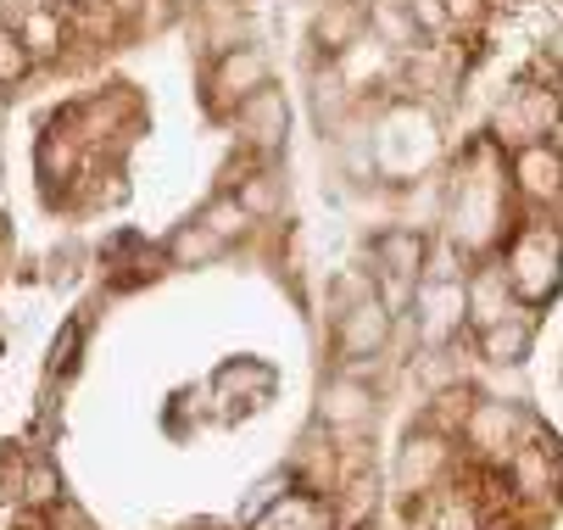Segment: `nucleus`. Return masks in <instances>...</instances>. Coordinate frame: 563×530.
<instances>
[{
    "label": "nucleus",
    "mask_w": 563,
    "mask_h": 530,
    "mask_svg": "<svg viewBox=\"0 0 563 530\" xmlns=\"http://www.w3.org/2000/svg\"><path fill=\"white\" fill-rule=\"evenodd\" d=\"M558 263H563V235L552 230V223H530V230L514 235L508 246V285L514 296L525 301V308H547V301L558 296Z\"/></svg>",
    "instance_id": "f257e3e1"
},
{
    "label": "nucleus",
    "mask_w": 563,
    "mask_h": 530,
    "mask_svg": "<svg viewBox=\"0 0 563 530\" xmlns=\"http://www.w3.org/2000/svg\"><path fill=\"white\" fill-rule=\"evenodd\" d=\"M263 85H274V62H268V51H257V45H229V51H218V62H212V73H207V101H212V112H234L240 101H246L252 90H263Z\"/></svg>",
    "instance_id": "f03ea898"
},
{
    "label": "nucleus",
    "mask_w": 563,
    "mask_h": 530,
    "mask_svg": "<svg viewBox=\"0 0 563 530\" xmlns=\"http://www.w3.org/2000/svg\"><path fill=\"white\" fill-rule=\"evenodd\" d=\"M463 324H468V279H457L446 268L419 279V335L430 346H446Z\"/></svg>",
    "instance_id": "7ed1b4c3"
},
{
    "label": "nucleus",
    "mask_w": 563,
    "mask_h": 530,
    "mask_svg": "<svg viewBox=\"0 0 563 530\" xmlns=\"http://www.w3.org/2000/svg\"><path fill=\"white\" fill-rule=\"evenodd\" d=\"M385 341H390V301H385V296L368 290L363 301H352V308L335 313V352H341L346 363L379 357Z\"/></svg>",
    "instance_id": "20e7f679"
},
{
    "label": "nucleus",
    "mask_w": 563,
    "mask_h": 530,
    "mask_svg": "<svg viewBox=\"0 0 563 530\" xmlns=\"http://www.w3.org/2000/svg\"><path fill=\"white\" fill-rule=\"evenodd\" d=\"M234 134L246 140L252 151H285V134H290V101H285V90L279 85H263V90H252L246 101L234 107Z\"/></svg>",
    "instance_id": "39448f33"
},
{
    "label": "nucleus",
    "mask_w": 563,
    "mask_h": 530,
    "mask_svg": "<svg viewBox=\"0 0 563 530\" xmlns=\"http://www.w3.org/2000/svg\"><path fill=\"white\" fill-rule=\"evenodd\" d=\"M424 257H430V235H424V230H408V223H396V230L374 235V263H379V274L396 279V285H419Z\"/></svg>",
    "instance_id": "423d86ee"
},
{
    "label": "nucleus",
    "mask_w": 563,
    "mask_h": 530,
    "mask_svg": "<svg viewBox=\"0 0 563 530\" xmlns=\"http://www.w3.org/2000/svg\"><path fill=\"white\" fill-rule=\"evenodd\" d=\"M363 34H368V7H357V0H330V7H318V18H312V45L324 56L357 51Z\"/></svg>",
    "instance_id": "0eeeda50"
},
{
    "label": "nucleus",
    "mask_w": 563,
    "mask_h": 530,
    "mask_svg": "<svg viewBox=\"0 0 563 530\" xmlns=\"http://www.w3.org/2000/svg\"><path fill=\"white\" fill-rule=\"evenodd\" d=\"M318 419L330 430H352V424H368L374 419V386L357 380V374H335L318 397Z\"/></svg>",
    "instance_id": "6e6552de"
},
{
    "label": "nucleus",
    "mask_w": 563,
    "mask_h": 530,
    "mask_svg": "<svg viewBox=\"0 0 563 530\" xmlns=\"http://www.w3.org/2000/svg\"><path fill=\"white\" fill-rule=\"evenodd\" d=\"M514 179H519V190L530 201H552L563 190V157L547 140H530V145L514 151Z\"/></svg>",
    "instance_id": "1a4fd4ad"
},
{
    "label": "nucleus",
    "mask_w": 563,
    "mask_h": 530,
    "mask_svg": "<svg viewBox=\"0 0 563 530\" xmlns=\"http://www.w3.org/2000/svg\"><path fill=\"white\" fill-rule=\"evenodd\" d=\"M474 341H479V357H492V363H525L530 346H536V319L530 313H503L497 324L474 330Z\"/></svg>",
    "instance_id": "9d476101"
},
{
    "label": "nucleus",
    "mask_w": 563,
    "mask_h": 530,
    "mask_svg": "<svg viewBox=\"0 0 563 530\" xmlns=\"http://www.w3.org/2000/svg\"><path fill=\"white\" fill-rule=\"evenodd\" d=\"M446 470V441L441 435H413L408 446H401V459H396V486L401 492H430V481Z\"/></svg>",
    "instance_id": "9b49d317"
},
{
    "label": "nucleus",
    "mask_w": 563,
    "mask_h": 530,
    "mask_svg": "<svg viewBox=\"0 0 563 530\" xmlns=\"http://www.w3.org/2000/svg\"><path fill=\"white\" fill-rule=\"evenodd\" d=\"M508 301H514V285H508V268L503 263H486L474 279H468V324L474 330H486L508 313Z\"/></svg>",
    "instance_id": "f8f14e48"
},
{
    "label": "nucleus",
    "mask_w": 563,
    "mask_h": 530,
    "mask_svg": "<svg viewBox=\"0 0 563 530\" xmlns=\"http://www.w3.org/2000/svg\"><path fill=\"white\" fill-rule=\"evenodd\" d=\"M468 441L486 446V452H514V430H519V413L508 402H474L468 419H463Z\"/></svg>",
    "instance_id": "ddd939ff"
},
{
    "label": "nucleus",
    "mask_w": 563,
    "mask_h": 530,
    "mask_svg": "<svg viewBox=\"0 0 563 530\" xmlns=\"http://www.w3.org/2000/svg\"><path fill=\"white\" fill-rule=\"evenodd\" d=\"M12 29L23 34V45H29V56H34V62H56V56H62V45H67V23H62V12H56V7H29Z\"/></svg>",
    "instance_id": "4468645a"
},
{
    "label": "nucleus",
    "mask_w": 563,
    "mask_h": 530,
    "mask_svg": "<svg viewBox=\"0 0 563 530\" xmlns=\"http://www.w3.org/2000/svg\"><path fill=\"white\" fill-rule=\"evenodd\" d=\"M368 29H374V45H396V51H413L424 45L413 12H408V0H396V7H374L368 12Z\"/></svg>",
    "instance_id": "2eb2a0df"
},
{
    "label": "nucleus",
    "mask_w": 563,
    "mask_h": 530,
    "mask_svg": "<svg viewBox=\"0 0 563 530\" xmlns=\"http://www.w3.org/2000/svg\"><path fill=\"white\" fill-rule=\"evenodd\" d=\"M229 252V241H218L207 223L196 218V223H179V235L168 241V257L179 263V268H196V263H218Z\"/></svg>",
    "instance_id": "dca6fc26"
},
{
    "label": "nucleus",
    "mask_w": 563,
    "mask_h": 530,
    "mask_svg": "<svg viewBox=\"0 0 563 530\" xmlns=\"http://www.w3.org/2000/svg\"><path fill=\"white\" fill-rule=\"evenodd\" d=\"M196 218L207 223V230H212L218 241H229V246H234V241H246V230H252V212L240 207V196H229V190H223V196H212Z\"/></svg>",
    "instance_id": "f3484780"
},
{
    "label": "nucleus",
    "mask_w": 563,
    "mask_h": 530,
    "mask_svg": "<svg viewBox=\"0 0 563 530\" xmlns=\"http://www.w3.org/2000/svg\"><path fill=\"white\" fill-rule=\"evenodd\" d=\"M257 530H330V519H324V508H318L312 497H285Z\"/></svg>",
    "instance_id": "a211bd4d"
},
{
    "label": "nucleus",
    "mask_w": 563,
    "mask_h": 530,
    "mask_svg": "<svg viewBox=\"0 0 563 530\" xmlns=\"http://www.w3.org/2000/svg\"><path fill=\"white\" fill-rule=\"evenodd\" d=\"M29 67H34V56H29L23 34H18L12 23H0V90L23 85V79H29Z\"/></svg>",
    "instance_id": "6ab92c4d"
},
{
    "label": "nucleus",
    "mask_w": 563,
    "mask_h": 530,
    "mask_svg": "<svg viewBox=\"0 0 563 530\" xmlns=\"http://www.w3.org/2000/svg\"><path fill=\"white\" fill-rule=\"evenodd\" d=\"M240 207H246L252 218H263V212H279V179H274V174H257V179H246V185H240Z\"/></svg>",
    "instance_id": "aec40b11"
},
{
    "label": "nucleus",
    "mask_w": 563,
    "mask_h": 530,
    "mask_svg": "<svg viewBox=\"0 0 563 530\" xmlns=\"http://www.w3.org/2000/svg\"><path fill=\"white\" fill-rule=\"evenodd\" d=\"M408 12H413L419 34H441V29H452V18H446V0H408Z\"/></svg>",
    "instance_id": "412c9836"
},
{
    "label": "nucleus",
    "mask_w": 563,
    "mask_h": 530,
    "mask_svg": "<svg viewBox=\"0 0 563 530\" xmlns=\"http://www.w3.org/2000/svg\"><path fill=\"white\" fill-rule=\"evenodd\" d=\"M435 530H479V508L474 503H446L435 514Z\"/></svg>",
    "instance_id": "4be33fe9"
},
{
    "label": "nucleus",
    "mask_w": 563,
    "mask_h": 530,
    "mask_svg": "<svg viewBox=\"0 0 563 530\" xmlns=\"http://www.w3.org/2000/svg\"><path fill=\"white\" fill-rule=\"evenodd\" d=\"M56 492H62L56 470H51V464H34V470H29V503H51Z\"/></svg>",
    "instance_id": "5701e85b"
},
{
    "label": "nucleus",
    "mask_w": 563,
    "mask_h": 530,
    "mask_svg": "<svg viewBox=\"0 0 563 530\" xmlns=\"http://www.w3.org/2000/svg\"><path fill=\"white\" fill-rule=\"evenodd\" d=\"M446 18L452 23H479V18H486V7H479V0H446Z\"/></svg>",
    "instance_id": "b1692460"
},
{
    "label": "nucleus",
    "mask_w": 563,
    "mask_h": 530,
    "mask_svg": "<svg viewBox=\"0 0 563 530\" xmlns=\"http://www.w3.org/2000/svg\"><path fill=\"white\" fill-rule=\"evenodd\" d=\"M112 7H118V12H140V0H112Z\"/></svg>",
    "instance_id": "393cba45"
},
{
    "label": "nucleus",
    "mask_w": 563,
    "mask_h": 530,
    "mask_svg": "<svg viewBox=\"0 0 563 530\" xmlns=\"http://www.w3.org/2000/svg\"><path fill=\"white\" fill-rule=\"evenodd\" d=\"M174 7H196V0H174Z\"/></svg>",
    "instance_id": "a878e982"
}]
</instances>
